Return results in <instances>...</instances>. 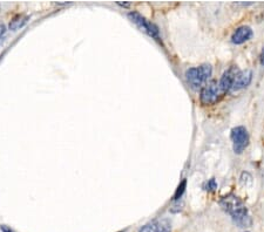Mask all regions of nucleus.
Instances as JSON below:
<instances>
[{"label": "nucleus", "mask_w": 264, "mask_h": 232, "mask_svg": "<svg viewBox=\"0 0 264 232\" xmlns=\"http://www.w3.org/2000/svg\"><path fill=\"white\" fill-rule=\"evenodd\" d=\"M253 36V29L249 26H241L233 33L232 42L235 45H242Z\"/></svg>", "instance_id": "nucleus-9"}, {"label": "nucleus", "mask_w": 264, "mask_h": 232, "mask_svg": "<svg viewBox=\"0 0 264 232\" xmlns=\"http://www.w3.org/2000/svg\"><path fill=\"white\" fill-rule=\"evenodd\" d=\"M253 79V72L250 69H246V70H239L236 73L235 77H234V81L232 85V89L233 92H237V90H241L246 87H248L252 82Z\"/></svg>", "instance_id": "nucleus-6"}, {"label": "nucleus", "mask_w": 264, "mask_h": 232, "mask_svg": "<svg viewBox=\"0 0 264 232\" xmlns=\"http://www.w3.org/2000/svg\"><path fill=\"white\" fill-rule=\"evenodd\" d=\"M27 20H28L27 15L19 14V15L14 16V18L11 20V22H9V29H12V31H16V29L21 28L22 26L27 22Z\"/></svg>", "instance_id": "nucleus-10"}, {"label": "nucleus", "mask_w": 264, "mask_h": 232, "mask_svg": "<svg viewBox=\"0 0 264 232\" xmlns=\"http://www.w3.org/2000/svg\"><path fill=\"white\" fill-rule=\"evenodd\" d=\"M261 65L264 66V47H263L262 52H261Z\"/></svg>", "instance_id": "nucleus-14"}, {"label": "nucleus", "mask_w": 264, "mask_h": 232, "mask_svg": "<svg viewBox=\"0 0 264 232\" xmlns=\"http://www.w3.org/2000/svg\"><path fill=\"white\" fill-rule=\"evenodd\" d=\"M220 204H221L223 210L227 211L241 227H247L252 223L246 204L235 195H228V196L223 197Z\"/></svg>", "instance_id": "nucleus-1"}, {"label": "nucleus", "mask_w": 264, "mask_h": 232, "mask_svg": "<svg viewBox=\"0 0 264 232\" xmlns=\"http://www.w3.org/2000/svg\"><path fill=\"white\" fill-rule=\"evenodd\" d=\"M118 5H120V6H125V7H128V6H129V2H120V1H118Z\"/></svg>", "instance_id": "nucleus-16"}, {"label": "nucleus", "mask_w": 264, "mask_h": 232, "mask_svg": "<svg viewBox=\"0 0 264 232\" xmlns=\"http://www.w3.org/2000/svg\"><path fill=\"white\" fill-rule=\"evenodd\" d=\"M239 68L235 66L230 67L229 69H227L225 73H223V75L221 79H220L219 81V85H220V88H221L222 93L226 94L227 92H229L230 89H232V85H233V81H234V77H235L236 73L239 72Z\"/></svg>", "instance_id": "nucleus-8"}, {"label": "nucleus", "mask_w": 264, "mask_h": 232, "mask_svg": "<svg viewBox=\"0 0 264 232\" xmlns=\"http://www.w3.org/2000/svg\"><path fill=\"white\" fill-rule=\"evenodd\" d=\"M140 232H172V224L168 220H158L145 225Z\"/></svg>", "instance_id": "nucleus-7"}, {"label": "nucleus", "mask_w": 264, "mask_h": 232, "mask_svg": "<svg viewBox=\"0 0 264 232\" xmlns=\"http://www.w3.org/2000/svg\"><path fill=\"white\" fill-rule=\"evenodd\" d=\"M128 16L129 19L132 20L140 29H141V31L147 33V34L152 36V38L159 39V28L156 27L154 23L148 21L145 16H142L138 12H130L128 13Z\"/></svg>", "instance_id": "nucleus-5"}, {"label": "nucleus", "mask_w": 264, "mask_h": 232, "mask_svg": "<svg viewBox=\"0 0 264 232\" xmlns=\"http://www.w3.org/2000/svg\"><path fill=\"white\" fill-rule=\"evenodd\" d=\"M206 190L207 191H214V190H216L217 189V183H216V181L214 180V178H212V180H209L208 182L206 183Z\"/></svg>", "instance_id": "nucleus-12"}, {"label": "nucleus", "mask_w": 264, "mask_h": 232, "mask_svg": "<svg viewBox=\"0 0 264 232\" xmlns=\"http://www.w3.org/2000/svg\"><path fill=\"white\" fill-rule=\"evenodd\" d=\"M186 187H187V181L183 180L182 182L180 183V186L178 187V189H176V191H175V195H174V200L178 201V200H180V198L182 197V195H183V193H185V190H186Z\"/></svg>", "instance_id": "nucleus-11"}, {"label": "nucleus", "mask_w": 264, "mask_h": 232, "mask_svg": "<svg viewBox=\"0 0 264 232\" xmlns=\"http://www.w3.org/2000/svg\"><path fill=\"white\" fill-rule=\"evenodd\" d=\"M225 95L222 93L221 88H220L219 81L213 80V81L207 82L203 88L201 89V94H200V100H201L202 105L205 106H212L215 105L216 102H219L221 100V97Z\"/></svg>", "instance_id": "nucleus-3"}, {"label": "nucleus", "mask_w": 264, "mask_h": 232, "mask_svg": "<svg viewBox=\"0 0 264 232\" xmlns=\"http://www.w3.org/2000/svg\"><path fill=\"white\" fill-rule=\"evenodd\" d=\"M120 232H121V231H120Z\"/></svg>", "instance_id": "nucleus-17"}, {"label": "nucleus", "mask_w": 264, "mask_h": 232, "mask_svg": "<svg viewBox=\"0 0 264 232\" xmlns=\"http://www.w3.org/2000/svg\"><path fill=\"white\" fill-rule=\"evenodd\" d=\"M5 33H6V27H5V25H4V23H2L1 21H0V42H1L2 36L5 35Z\"/></svg>", "instance_id": "nucleus-13"}, {"label": "nucleus", "mask_w": 264, "mask_h": 232, "mask_svg": "<svg viewBox=\"0 0 264 232\" xmlns=\"http://www.w3.org/2000/svg\"><path fill=\"white\" fill-rule=\"evenodd\" d=\"M213 68L210 65H201L199 67L189 68L186 72V79L189 86L193 89L203 88V86L208 82V79L212 76Z\"/></svg>", "instance_id": "nucleus-2"}, {"label": "nucleus", "mask_w": 264, "mask_h": 232, "mask_svg": "<svg viewBox=\"0 0 264 232\" xmlns=\"http://www.w3.org/2000/svg\"><path fill=\"white\" fill-rule=\"evenodd\" d=\"M1 230H2V232H14L13 230H11V229H9V228L5 227V225H2V227H1Z\"/></svg>", "instance_id": "nucleus-15"}, {"label": "nucleus", "mask_w": 264, "mask_h": 232, "mask_svg": "<svg viewBox=\"0 0 264 232\" xmlns=\"http://www.w3.org/2000/svg\"><path fill=\"white\" fill-rule=\"evenodd\" d=\"M230 137H232L233 149L235 154H242L249 144V134L246 127L239 126L233 128Z\"/></svg>", "instance_id": "nucleus-4"}]
</instances>
